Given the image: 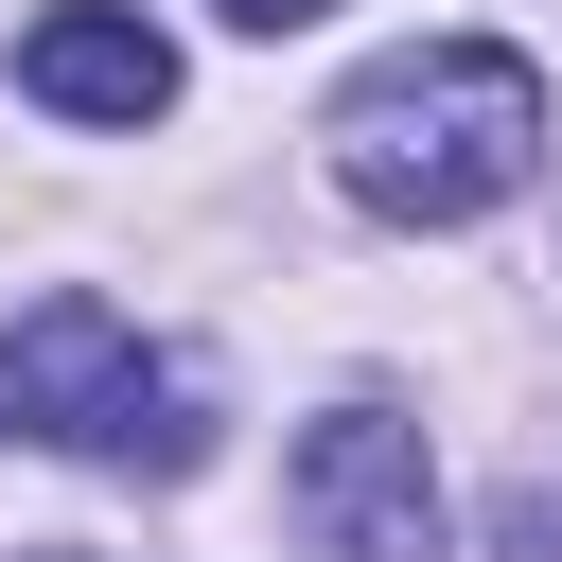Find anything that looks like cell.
Segmentation results:
<instances>
[{
    "mask_svg": "<svg viewBox=\"0 0 562 562\" xmlns=\"http://www.w3.org/2000/svg\"><path fill=\"white\" fill-rule=\"evenodd\" d=\"M316 140H334V193H351V211H386V228H474V211H509L527 158H544V70H527L509 35H422V53L351 70V105H334Z\"/></svg>",
    "mask_w": 562,
    "mask_h": 562,
    "instance_id": "1",
    "label": "cell"
},
{
    "mask_svg": "<svg viewBox=\"0 0 562 562\" xmlns=\"http://www.w3.org/2000/svg\"><path fill=\"white\" fill-rule=\"evenodd\" d=\"M0 439H70V457H123V474H193V457H211L193 386H176L88 281H53V299L0 334Z\"/></svg>",
    "mask_w": 562,
    "mask_h": 562,
    "instance_id": "2",
    "label": "cell"
},
{
    "mask_svg": "<svg viewBox=\"0 0 562 562\" xmlns=\"http://www.w3.org/2000/svg\"><path fill=\"white\" fill-rule=\"evenodd\" d=\"M281 509L316 527V562H439V457H422V422H386V404H334V422L281 457Z\"/></svg>",
    "mask_w": 562,
    "mask_h": 562,
    "instance_id": "3",
    "label": "cell"
},
{
    "mask_svg": "<svg viewBox=\"0 0 562 562\" xmlns=\"http://www.w3.org/2000/svg\"><path fill=\"white\" fill-rule=\"evenodd\" d=\"M18 88H35L53 123H158V105H176V53H158L123 0H53V18L18 35Z\"/></svg>",
    "mask_w": 562,
    "mask_h": 562,
    "instance_id": "4",
    "label": "cell"
},
{
    "mask_svg": "<svg viewBox=\"0 0 562 562\" xmlns=\"http://www.w3.org/2000/svg\"><path fill=\"white\" fill-rule=\"evenodd\" d=\"M509 562H562V492H509Z\"/></svg>",
    "mask_w": 562,
    "mask_h": 562,
    "instance_id": "5",
    "label": "cell"
},
{
    "mask_svg": "<svg viewBox=\"0 0 562 562\" xmlns=\"http://www.w3.org/2000/svg\"><path fill=\"white\" fill-rule=\"evenodd\" d=\"M211 18H246V35H316L334 0H211Z\"/></svg>",
    "mask_w": 562,
    "mask_h": 562,
    "instance_id": "6",
    "label": "cell"
}]
</instances>
